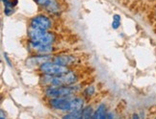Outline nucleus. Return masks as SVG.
I'll return each instance as SVG.
<instances>
[{
	"label": "nucleus",
	"instance_id": "7ed1b4c3",
	"mask_svg": "<svg viewBox=\"0 0 156 119\" xmlns=\"http://www.w3.org/2000/svg\"><path fill=\"white\" fill-rule=\"evenodd\" d=\"M41 71L45 75L49 76H61L70 72L69 67L65 66V65L58 64L56 63L51 62H45L41 64L40 66Z\"/></svg>",
	"mask_w": 156,
	"mask_h": 119
},
{
	"label": "nucleus",
	"instance_id": "9b49d317",
	"mask_svg": "<svg viewBox=\"0 0 156 119\" xmlns=\"http://www.w3.org/2000/svg\"><path fill=\"white\" fill-rule=\"evenodd\" d=\"M93 114V109L91 107H87L86 109H84L82 110V118H90L92 117Z\"/></svg>",
	"mask_w": 156,
	"mask_h": 119
},
{
	"label": "nucleus",
	"instance_id": "1a4fd4ad",
	"mask_svg": "<svg viewBox=\"0 0 156 119\" xmlns=\"http://www.w3.org/2000/svg\"><path fill=\"white\" fill-rule=\"evenodd\" d=\"M64 118H82V110H77L70 111V114L65 115Z\"/></svg>",
	"mask_w": 156,
	"mask_h": 119
},
{
	"label": "nucleus",
	"instance_id": "39448f33",
	"mask_svg": "<svg viewBox=\"0 0 156 119\" xmlns=\"http://www.w3.org/2000/svg\"><path fill=\"white\" fill-rule=\"evenodd\" d=\"M30 26L35 29L45 30L47 31L51 27V20L45 15H37L32 19Z\"/></svg>",
	"mask_w": 156,
	"mask_h": 119
},
{
	"label": "nucleus",
	"instance_id": "20e7f679",
	"mask_svg": "<svg viewBox=\"0 0 156 119\" xmlns=\"http://www.w3.org/2000/svg\"><path fill=\"white\" fill-rule=\"evenodd\" d=\"M46 83L51 86L61 87V86H70L74 84L77 80V77L74 73L69 72L68 74L61 76H49L46 75Z\"/></svg>",
	"mask_w": 156,
	"mask_h": 119
},
{
	"label": "nucleus",
	"instance_id": "f257e3e1",
	"mask_svg": "<svg viewBox=\"0 0 156 119\" xmlns=\"http://www.w3.org/2000/svg\"><path fill=\"white\" fill-rule=\"evenodd\" d=\"M50 106L53 109L62 111H73L77 110H82L84 101L81 98L73 97H61V98H51Z\"/></svg>",
	"mask_w": 156,
	"mask_h": 119
},
{
	"label": "nucleus",
	"instance_id": "9d476101",
	"mask_svg": "<svg viewBox=\"0 0 156 119\" xmlns=\"http://www.w3.org/2000/svg\"><path fill=\"white\" fill-rule=\"evenodd\" d=\"M119 25H121V15H113L112 27L114 29H118Z\"/></svg>",
	"mask_w": 156,
	"mask_h": 119
},
{
	"label": "nucleus",
	"instance_id": "f03ea898",
	"mask_svg": "<svg viewBox=\"0 0 156 119\" xmlns=\"http://www.w3.org/2000/svg\"><path fill=\"white\" fill-rule=\"evenodd\" d=\"M78 87L71 86H61L49 87L45 90V95L49 98H61V97H69L78 91Z\"/></svg>",
	"mask_w": 156,
	"mask_h": 119
},
{
	"label": "nucleus",
	"instance_id": "6e6552de",
	"mask_svg": "<svg viewBox=\"0 0 156 119\" xmlns=\"http://www.w3.org/2000/svg\"><path fill=\"white\" fill-rule=\"evenodd\" d=\"M105 117H106V107L104 105H100L94 114L93 118H105Z\"/></svg>",
	"mask_w": 156,
	"mask_h": 119
},
{
	"label": "nucleus",
	"instance_id": "423d86ee",
	"mask_svg": "<svg viewBox=\"0 0 156 119\" xmlns=\"http://www.w3.org/2000/svg\"><path fill=\"white\" fill-rule=\"evenodd\" d=\"M53 62L58 64L68 66V65H71L75 63V58L71 56H57L54 58Z\"/></svg>",
	"mask_w": 156,
	"mask_h": 119
},
{
	"label": "nucleus",
	"instance_id": "f8f14e48",
	"mask_svg": "<svg viewBox=\"0 0 156 119\" xmlns=\"http://www.w3.org/2000/svg\"><path fill=\"white\" fill-rule=\"evenodd\" d=\"M94 92V87H87V89L85 90V93L88 94V95H92Z\"/></svg>",
	"mask_w": 156,
	"mask_h": 119
},
{
	"label": "nucleus",
	"instance_id": "0eeeda50",
	"mask_svg": "<svg viewBox=\"0 0 156 119\" xmlns=\"http://www.w3.org/2000/svg\"><path fill=\"white\" fill-rule=\"evenodd\" d=\"M5 5V15H10L13 13L14 7L17 4V0H2Z\"/></svg>",
	"mask_w": 156,
	"mask_h": 119
}]
</instances>
